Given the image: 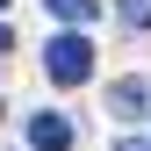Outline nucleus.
Returning <instances> with one entry per match:
<instances>
[{
	"label": "nucleus",
	"mask_w": 151,
	"mask_h": 151,
	"mask_svg": "<svg viewBox=\"0 0 151 151\" xmlns=\"http://www.w3.org/2000/svg\"><path fill=\"white\" fill-rule=\"evenodd\" d=\"M43 7L58 14V22H72V29H79V22H93V14H101V0H43Z\"/></svg>",
	"instance_id": "4"
},
{
	"label": "nucleus",
	"mask_w": 151,
	"mask_h": 151,
	"mask_svg": "<svg viewBox=\"0 0 151 151\" xmlns=\"http://www.w3.org/2000/svg\"><path fill=\"white\" fill-rule=\"evenodd\" d=\"M29 144H36V151H72V122L58 115V108H43V115L29 122Z\"/></svg>",
	"instance_id": "3"
},
{
	"label": "nucleus",
	"mask_w": 151,
	"mask_h": 151,
	"mask_svg": "<svg viewBox=\"0 0 151 151\" xmlns=\"http://www.w3.org/2000/svg\"><path fill=\"white\" fill-rule=\"evenodd\" d=\"M108 115H115V122L151 115V86H144V79H115V86H108Z\"/></svg>",
	"instance_id": "2"
},
{
	"label": "nucleus",
	"mask_w": 151,
	"mask_h": 151,
	"mask_svg": "<svg viewBox=\"0 0 151 151\" xmlns=\"http://www.w3.org/2000/svg\"><path fill=\"white\" fill-rule=\"evenodd\" d=\"M0 7H7V0H0Z\"/></svg>",
	"instance_id": "8"
},
{
	"label": "nucleus",
	"mask_w": 151,
	"mask_h": 151,
	"mask_svg": "<svg viewBox=\"0 0 151 151\" xmlns=\"http://www.w3.org/2000/svg\"><path fill=\"white\" fill-rule=\"evenodd\" d=\"M43 72H50V86H86V79H93V43H86L79 29L50 36V50H43Z\"/></svg>",
	"instance_id": "1"
},
{
	"label": "nucleus",
	"mask_w": 151,
	"mask_h": 151,
	"mask_svg": "<svg viewBox=\"0 0 151 151\" xmlns=\"http://www.w3.org/2000/svg\"><path fill=\"white\" fill-rule=\"evenodd\" d=\"M122 151H151V144H122Z\"/></svg>",
	"instance_id": "7"
},
{
	"label": "nucleus",
	"mask_w": 151,
	"mask_h": 151,
	"mask_svg": "<svg viewBox=\"0 0 151 151\" xmlns=\"http://www.w3.org/2000/svg\"><path fill=\"white\" fill-rule=\"evenodd\" d=\"M115 7H122V22H129V29H151V0H115Z\"/></svg>",
	"instance_id": "5"
},
{
	"label": "nucleus",
	"mask_w": 151,
	"mask_h": 151,
	"mask_svg": "<svg viewBox=\"0 0 151 151\" xmlns=\"http://www.w3.org/2000/svg\"><path fill=\"white\" fill-rule=\"evenodd\" d=\"M0 50H14V29H7V22H0Z\"/></svg>",
	"instance_id": "6"
}]
</instances>
